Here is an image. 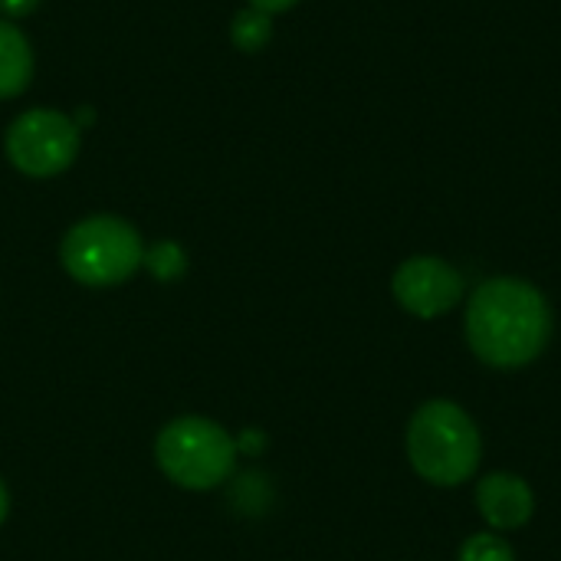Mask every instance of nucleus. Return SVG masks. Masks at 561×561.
<instances>
[{
  "mask_svg": "<svg viewBox=\"0 0 561 561\" xmlns=\"http://www.w3.org/2000/svg\"><path fill=\"white\" fill-rule=\"evenodd\" d=\"M141 266H148L154 279L171 283V279H178V276L187 270V256H184V250H181L178 243L161 240V243H154L151 250H145V263H141Z\"/></svg>",
  "mask_w": 561,
  "mask_h": 561,
  "instance_id": "nucleus-10",
  "label": "nucleus"
},
{
  "mask_svg": "<svg viewBox=\"0 0 561 561\" xmlns=\"http://www.w3.org/2000/svg\"><path fill=\"white\" fill-rule=\"evenodd\" d=\"M477 506L480 516L493 526V529H519L533 519L536 510V496L529 490V483L516 473H490L480 480L477 486Z\"/></svg>",
  "mask_w": 561,
  "mask_h": 561,
  "instance_id": "nucleus-7",
  "label": "nucleus"
},
{
  "mask_svg": "<svg viewBox=\"0 0 561 561\" xmlns=\"http://www.w3.org/2000/svg\"><path fill=\"white\" fill-rule=\"evenodd\" d=\"M552 339V309L539 286L496 276L473 289L467 302V342L490 368H523Z\"/></svg>",
  "mask_w": 561,
  "mask_h": 561,
  "instance_id": "nucleus-1",
  "label": "nucleus"
},
{
  "mask_svg": "<svg viewBox=\"0 0 561 561\" xmlns=\"http://www.w3.org/2000/svg\"><path fill=\"white\" fill-rule=\"evenodd\" d=\"M7 513H10V493H7V486H3V480H0V526H3V519H7Z\"/></svg>",
  "mask_w": 561,
  "mask_h": 561,
  "instance_id": "nucleus-14",
  "label": "nucleus"
},
{
  "mask_svg": "<svg viewBox=\"0 0 561 561\" xmlns=\"http://www.w3.org/2000/svg\"><path fill=\"white\" fill-rule=\"evenodd\" d=\"M158 470L181 490H217L237 467L233 437L207 417H178L154 440Z\"/></svg>",
  "mask_w": 561,
  "mask_h": 561,
  "instance_id": "nucleus-3",
  "label": "nucleus"
},
{
  "mask_svg": "<svg viewBox=\"0 0 561 561\" xmlns=\"http://www.w3.org/2000/svg\"><path fill=\"white\" fill-rule=\"evenodd\" d=\"M411 467L434 486L467 483L483 457V440L473 417L454 401H427L408 424Z\"/></svg>",
  "mask_w": 561,
  "mask_h": 561,
  "instance_id": "nucleus-2",
  "label": "nucleus"
},
{
  "mask_svg": "<svg viewBox=\"0 0 561 561\" xmlns=\"http://www.w3.org/2000/svg\"><path fill=\"white\" fill-rule=\"evenodd\" d=\"M36 3H39V0H0V10H3L7 16H26Z\"/></svg>",
  "mask_w": 561,
  "mask_h": 561,
  "instance_id": "nucleus-12",
  "label": "nucleus"
},
{
  "mask_svg": "<svg viewBox=\"0 0 561 561\" xmlns=\"http://www.w3.org/2000/svg\"><path fill=\"white\" fill-rule=\"evenodd\" d=\"M460 561H516V552L506 539L500 536H470L460 549Z\"/></svg>",
  "mask_w": 561,
  "mask_h": 561,
  "instance_id": "nucleus-11",
  "label": "nucleus"
},
{
  "mask_svg": "<svg viewBox=\"0 0 561 561\" xmlns=\"http://www.w3.org/2000/svg\"><path fill=\"white\" fill-rule=\"evenodd\" d=\"M59 256L76 283L105 289L135 276V270L145 263V243L128 220L99 214L79 220L62 237Z\"/></svg>",
  "mask_w": 561,
  "mask_h": 561,
  "instance_id": "nucleus-4",
  "label": "nucleus"
},
{
  "mask_svg": "<svg viewBox=\"0 0 561 561\" xmlns=\"http://www.w3.org/2000/svg\"><path fill=\"white\" fill-rule=\"evenodd\" d=\"M33 76V53L26 36L0 20V99H13L30 85Z\"/></svg>",
  "mask_w": 561,
  "mask_h": 561,
  "instance_id": "nucleus-8",
  "label": "nucleus"
},
{
  "mask_svg": "<svg viewBox=\"0 0 561 561\" xmlns=\"http://www.w3.org/2000/svg\"><path fill=\"white\" fill-rule=\"evenodd\" d=\"M79 154V125L53 108L23 112L7 131V158L26 178H53Z\"/></svg>",
  "mask_w": 561,
  "mask_h": 561,
  "instance_id": "nucleus-5",
  "label": "nucleus"
},
{
  "mask_svg": "<svg viewBox=\"0 0 561 561\" xmlns=\"http://www.w3.org/2000/svg\"><path fill=\"white\" fill-rule=\"evenodd\" d=\"M256 10H263V13H279V10H289L293 3H299V0H250Z\"/></svg>",
  "mask_w": 561,
  "mask_h": 561,
  "instance_id": "nucleus-13",
  "label": "nucleus"
},
{
  "mask_svg": "<svg viewBox=\"0 0 561 561\" xmlns=\"http://www.w3.org/2000/svg\"><path fill=\"white\" fill-rule=\"evenodd\" d=\"M394 299L417 319H437L463 299V276L440 256H411L394 273Z\"/></svg>",
  "mask_w": 561,
  "mask_h": 561,
  "instance_id": "nucleus-6",
  "label": "nucleus"
},
{
  "mask_svg": "<svg viewBox=\"0 0 561 561\" xmlns=\"http://www.w3.org/2000/svg\"><path fill=\"white\" fill-rule=\"evenodd\" d=\"M270 36H273V20H270V13L250 7V10H240V13L233 16L230 39H233L237 49L256 53V49H263V46L270 43Z\"/></svg>",
  "mask_w": 561,
  "mask_h": 561,
  "instance_id": "nucleus-9",
  "label": "nucleus"
}]
</instances>
